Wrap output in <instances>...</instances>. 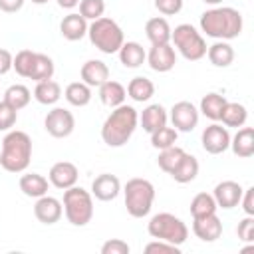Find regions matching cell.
Returning <instances> with one entry per match:
<instances>
[{
    "mask_svg": "<svg viewBox=\"0 0 254 254\" xmlns=\"http://www.w3.org/2000/svg\"><path fill=\"white\" fill-rule=\"evenodd\" d=\"M171 42L173 48L179 50V54L189 62H198L206 56V42L202 34L192 24H179L175 30H171Z\"/></svg>",
    "mask_w": 254,
    "mask_h": 254,
    "instance_id": "cell-7",
    "label": "cell"
},
{
    "mask_svg": "<svg viewBox=\"0 0 254 254\" xmlns=\"http://www.w3.org/2000/svg\"><path fill=\"white\" fill-rule=\"evenodd\" d=\"M30 99H32V91L22 83H14L4 91V101L10 103L16 111L24 109L30 103Z\"/></svg>",
    "mask_w": 254,
    "mask_h": 254,
    "instance_id": "cell-34",
    "label": "cell"
},
{
    "mask_svg": "<svg viewBox=\"0 0 254 254\" xmlns=\"http://www.w3.org/2000/svg\"><path fill=\"white\" fill-rule=\"evenodd\" d=\"M26 0H0V10L6 14H14L18 10H22Z\"/></svg>",
    "mask_w": 254,
    "mask_h": 254,
    "instance_id": "cell-47",
    "label": "cell"
},
{
    "mask_svg": "<svg viewBox=\"0 0 254 254\" xmlns=\"http://www.w3.org/2000/svg\"><path fill=\"white\" fill-rule=\"evenodd\" d=\"M34 97L38 103L42 105H54L58 103V99L62 97V87L58 81L54 79H46V81H38L36 89H34Z\"/></svg>",
    "mask_w": 254,
    "mask_h": 254,
    "instance_id": "cell-30",
    "label": "cell"
},
{
    "mask_svg": "<svg viewBox=\"0 0 254 254\" xmlns=\"http://www.w3.org/2000/svg\"><path fill=\"white\" fill-rule=\"evenodd\" d=\"M192 232L202 242H214L222 234V222L216 216V212L206 214V216H198V218H192Z\"/></svg>",
    "mask_w": 254,
    "mask_h": 254,
    "instance_id": "cell-17",
    "label": "cell"
},
{
    "mask_svg": "<svg viewBox=\"0 0 254 254\" xmlns=\"http://www.w3.org/2000/svg\"><path fill=\"white\" fill-rule=\"evenodd\" d=\"M169 117L173 127L181 133H189L198 125V109L190 101H177L171 107Z\"/></svg>",
    "mask_w": 254,
    "mask_h": 254,
    "instance_id": "cell-11",
    "label": "cell"
},
{
    "mask_svg": "<svg viewBox=\"0 0 254 254\" xmlns=\"http://www.w3.org/2000/svg\"><path fill=\"white\" fill-rule=\"evenodd\" d=\"M119 62L125 67H139L145 64L147 60V52L143 50V46L139 42H123V46L119 48Z\"/></svg>",
    "mask_w": 254,
    "mask_h": 254,
    "instance_id": "cell-26",
    "label": "cell"
},
{
    "mask_svg": "<svg viewBox=\"0 0 254 254\" xmlns=\"http://www.w3.org/2000/svg\"><path fill=\"white\" fill-rule=\"evenodd\" d=\"M127 95L137 101V103H143V101H149L153 95H155V85L149 77H143V75H137L133 77L129 83H127Z\"/></svg>",
    "mask_w": 254,
    "mask_h": 254,
    "instance_id": "cell-29",
    "label": "cell"
},
{
    "mask_svg": "<svg viewBox=\"0 0 254 254\" xmlns=\"http://www.w3.org/2000/svg\"><path fill=\"white\" fill-rule=\"evenodd\" d=\"M238 204H242V208H244V212H246L248 216H254V187L244 189L242 198H240Z\"/></svg>",
    "mask_w": 254,
    "mask_h": 254,
    "instance_id": "cell-45",
    "label": "cell"
},
{
    "mask_svg": "<svg viewBox=\"0 0 254 254\" xmlns=\"http://www.w3.org/2000/svg\"><path fill=\"white\" fill-rule=\"evenodd\" d=\"M208 62L216 67H228L234 62V50L226 40H216L212 46L206 48Z\"/></svg>",
    "mask_w": 254,
    "mask_h": 254,
    "instance_id": "cell-25",
    "label": "cell"
},
{
    "mask_svg": "<svg viewBox=\"0 0 254 254\" xmlns=\"http://www.w3.org/2000/svg\"><path fill=\"white\" fill-rule=\"evenodd\" d=\"M121 192V183L115 175L111 173H101L93 179L91 183V194L97 198V200H103V202H109L113 198H117V194Z\"/></svg>",
    "mask_w": 254,
    "mask_h": 254,
    "instance_id": "cell-16",
    "label": "cell"
},
{
    "mask_svg": "<svg viewBox=\"0 0 254 254\" xmlns=\"http://www.w3.org/2000/svg\"><path fill=\"white\" fill-rule=\"evenodd\" d=\"M230 149L236 157L248 159L254 155V129L252 127H240L234 137H230Z\"/></svg>",
    "mask_w": 254,
    "mask_h": 254,
    "instance_id": "cell-22",
    "label": "cell"
},
{
    "mask_svg": "<svg viewBox=\"0 0 254 254\" xmlns=\"http://www.w3.org/2000/svg\"><path fill=\"white\" fill-rule=\"evenodd\" d=\"M125 97H127V89L119 83V81H113V79H107L99 85V99L103 105L107 107H119L121 103H125Z\"/></svg>",
    "mask_w": 254,
    "mask_h": 254,
    "instance_id": "cell-24",
    "label": "cell"
},
{
    "mask_svg": "<svg viewBox=\"0 0 254 254\" xmlns=\"http://www.w3.org/2000/svg\"><path fill=\"white\" fill-rule=\"evenodd\" d=\"M145 252L147 254H181V246L177 244H171V242H165V240H153L145 246Z\"/></svg>",
    "mask_w": 254,
    "mask_h": 254,
    "instance_id": "cell-41",
    "label": "cell"
},
{
    "mask_svg": "<svg viewBox=\"0 0 254 254\" xmlns=\"http://www.w3.org/2000/svg\"><path fill=\"white\" fill-rule=\"evenodd\" d=\"M64 212L69 224L85 226L93 218V194L81 187H69L64 190Z\"/></svg>",
    "mask_w": 254,
    "mask_h": 254,
    "instance_id": "cell-6",
    "label": "cell"
},
{
    "mask_svg": "<svg viewBox=\"0 0 254 254\" xmlns=\"http://www.w3.org/2000/svg\"><path fill=\"white\" fill-rule=\"evenodd\" d=\"M12 62H14V56H12L8 50L0 48V75L8 73V71L12 69Z\"/></svg>",
    "mask_w": 254,
    "mask_h": 254,
    "instance_id": "cell-46",
    "label": "cell"
},
{
    "mask_svg": "<svg viewBox=\"0 0 254 254\" xmlns=\"http://www.w3.org/2000/svg\"><path fill=\"white\" fill-rule=\"evenodd\" d=\"M44 127L46 131L56 137V139H64L69 137L75 129V117L71 111L64 109V107H54L52 111H48L46 119H44Z\"/></svg>",
    "mask_w": 254,
    "mask_h": 254,
    "instance_id": "cell-9",
    "label": "cell"
},
{
    "mask_svg": "<svg viewBox=\"0 0 254 254\" xmlns=\"http://www.w3.org/2000/svg\"><path fill=\"white\" fill-rule=\"evenodd\" d=\"M147 232L155 240H165V242H171V244H177V246L185 244L187 238H189L187 224L171 212H159V214L151 216V220L147 224Z\"/></svg>",
    "mask_w": 254,
    "mask_h": 254,
    "instance_id": "cell-8",
    "label": "cell"
},
{
    "mask_svg": "<svg viewBox=\"0 0 254 254\" xmlns=\"http://www.w3.org/2000/svg\"><path fill=\"white\" fill-rule=\"evenodd\" d=\"M246 119H248V111H246V107L242 103H238V101H226V105H224L218 121H222L224 127H236V129H240V127H244Z\"/></svg>",
    "mask_w": 254,
    "mask_h": 254,
    "instance_id": "cell-28",
    "label": "cell"
},
{
    "mask_svg": "<svg viewBox=\"0 0 254 254\" xmlns=\"http://www.w3.org/2000/svg\"><path fill=\"white\" fill-rule=\"evenodd\" d=\"M177 137H179V131L175 129V127H167V125H163L161 129H157V131H153L151 133V145L155 147V149H167V147H173L175 143H177Z\"/></svg>",
    "mask_w": 254,
    "mask_h": 254,
    "instance_id": "cell-37",
    "label": "cell"
},
{
    "mask_svg": "<svg viewBox=\"0 0 254 254\" xmlns=\"http://www.w3.org/2000/svg\"><path fill=\"white\" fill-rule=\"evenodd\" d=\"M18 121V111L6 103L4 99L0 101V131H10Z\"/></svg>",
    "mask_w": 254,
    "mask_h": 254,
    "instance_id": "cell-40",
    "label": "cell"
},
{
    "mask_svg": "<svg viewBox=\"0 0 254 254\" xmlns=\"http://www.w3.org/2000/svg\"><path fill=\"white\" fill-rule=\"evenodd\" d=\"M202 2H204V4H210V6H218L222 0H202Z\"/></svg>",
    "mask_w": 254,
    "mask_h": 254,
    "instance_id": "cell-49",
    "label": "cell"
},
{
    "mask_svg": "<svg viewBox=\"0 0 254 254\" xmlns=\"http://www.w3.org/2000/svg\"><path fill=\"white\" fill-rule=\"evenodd\" d=\"M129 250L131 246L121 238H111L101 246V254H129Z\"/></svg>",
    "mask_w": 254,
    "mask_h": 254,
    "instance_id": "cell-43",
    "label": "cell"
},
{
    "mask_svg": "<svg viewBox=\"0 0 254 254\" xmlns=\"http://www.w3.org/2000/svg\"><path fill=\"white\" fill-rule=\"evenodd\" d=\"M147 64L153 71L167 73L175 67L177 64V52L171 44H161V46H151L147 52Z\"/></svg>",
    "mask_w": 254,
    "mask_h": 254,
    "instance_id": "cell-12",
    "label": "cell"
},
{
    "mask_svg": "<svg viewBox=\"0 0 254 254\" xmlns=\"http://www.w3.org/2000/svg\"><path fill=\"white\" fill-rule=\"evenodd\" d=\"M64 97L73 107H85L91 101V87L87 83H83V81H71L65 87Z\"/></svg>",
    "mask_w": 254,
    "mask_h": 254,
    "instance_id": "cell-31",
    "label": "cell"
},
{
    "mask_svg": "<svg viewBox=\"0 0 254 254\" xmlns=\"http://www.w3.org/2000/svg\"><path fill=\"white\" fill-rule=\"evenodd\" d=\"M169 121V113L161 103H151L143 109V113L139 115V123L143 127V131H147L149 135L157 129H161L163 125H167Z\"/></svg>",
    "mask_w": 254,
    "mask_h": 254,
    "instance_id": "cell-19",
    "label": "cell"
},
{
    "mask_svg": "<svg viewBox=\"0 0 254 254\" xmlns=\"http://www.w3.org/2000/svg\"><path fill=\"white\" fill-rule=\"evenodd\" d=\"M139 125V113L133 105L121 103L119 107H113V111L107 115V119L101 125V139L109 147H123L131 135L135 133Z\"/></svg>",
    "mask_w": 254,
    "mask_h": 254,
    "instance_id": "cell-2",
    "label": "cell"
},
{
    "mask_svg": "<svg viewBox=\"0 0 254 254\" xmlns=\"http://www.w3.org/2000/svg\"><path fill=\"white\" fill-rule=\"evenodd\" d=\"M32 2H34V4H46L48 0H32Z\"/></svg>",
    "mask_w": 254,
    "mask_h": 254,
    "instance_id": "cell-50",
    "label": "cell"
},
{
    "mask_svg": "<svg viewBox=\"0 0 254 254\" xmlns=\"http://www.w3.org/2000/svg\"><path fill=\"white\" fill-rule=\"evenodd\" d=\"M216 202H214V196L208 194V192H198L192 200H190V214L192 218H198V216H206V214H214L216 212Z\"/></svg>",
    "mask_w": 254,
    "mask_h": 254,
    "instance_id": "cell-35",
    "label": "cell"
},
{
    "mask_svg": "<svg viewBox=\"0 0 254 254\" xmlns=\"http://www.w3.org/2000/svg\"><path fill=\"white\" fill-rule=\"evenodd\" d=\"M236 234H238V240L242 242H254V216H248L242 218L236 226Z\"/></svg>",
    "mask_w": 254,
    "mask_h": 254,
    "instance_id": "cell-42",
    "label": "cell"
},
{
    "mask_svg": "<svg viewBox=\"0 0 254 254\" xmlns=\"http://www.w3.org/2000/svg\"><path fill=\"white\" fill-rule=\"evenodd\" d=\"M87 20L79 14V12H71L67 16H64V20L60 22V32L65 40L69 42H77L83 36H87Z\"/></svg>",
    "mask_w": 254,
    "mask_h": 254,
    "instance_id": "cell-18",
    "label": "cell"
},
{
    "mask_svg": "<svg viewBox=\"0 0 254 254\" xmlns=\"http://www.w3.org/2000/svg\"><path fill=\"white\" fill-rule=\"evenodd\" d=\"M183 155H185V149H181L177 145L167 147V149H161V153L157 157V165H159L161 171H165V173L171 175V171L179 165V161L183 159Z\"/></svg>",
    "mask_w": 254,
    "mask_h": 254,
    "instance_id": "cell-36",
    "label": "cell"
},
{
    "mask_svg": "<svg viewBox=\"0 0 254 254\" xmlns=\"http://www.w3.org/2000/svg\"><path fill=\"white\" fill-rule=\"evenodd\" d=\"M64 214V204L62 200H58L56 196L44 194L40 198H36L34 204V216L42 222V224H56Z\"/></svg>",
    "mask_w": 254,
    "mask_h": 254,
    "instance_id": "cell-14",
    "label": "cell"
},
{
    "mask_svg": "<svg viewBox=\"0 0 254 254\" xmlns=\"http://www.w3.org/2000/svg\"><path fill=\"white\" fill-rule=\"evenodd\" d=\"M87 36H89V42L103 54H117L119 48L123 46L125 42V36H123V30L121 26L111 20V18H97L93 20L89 26H87Z\"/></svg>",
    "mask_w": 254,
    "mask_h": 254,
    "instance_id": "cell-4",
    "label": "cell"
},
{
    "mask_svg": "<svg viewBox=\"0 0 254 254\" xmlns=\"http://www.w3.org/2000/svg\"><path fill=\"white\" fill-rule=\"evenodd\" d=\"M123 194H125V208L133 218H143L151 212L155 200V187L151 181L141 177L129 179L123 189Z\"/></svg>",
    "mask_w": 254,
    "mask_h": 254,
    "instance_id": "cell-5",
    "label": "cell"
},
{
    "mask_svg": "<svg viewBox=\"0 0 254 254\" xmlns=\"http://www.w3.org/2000/svg\"><path fill=\"white\" fill-rule=\"evenodd\" d=\"M145 34H147V40L151 42V46L171 44V26H169L167 18H163V16H155V18L147 20Z\"/></svg>",
    "mask_w": 254,
    "mask_h": 254,
    "instance_id": "cell-21",
    "label": "cell"
},
{
    "mask_svg": "<svg viewBox=\"0 0 254 254\" xmlns=\"http://www.w3.org/2000/svg\"><path fill=\"white\" fill-rule=\"evenodd\" d=\"M242 192H244V189H242L240 183H236V181H222V183H218L214 187L212 196H214L216 206L230 210V208L238 206V202L242 198Z\"/></svg>",
    "mask_w": 254,
    "mask_h": 254,
    "instance_id": "cell-15",
    "label": "cell"
},
{
    "mask_svg": "<svg viewBox=\"0 0 254 254\" xmlns=\"http://www.w3.org/2000/svg\"><path fill=\"white\" fill-rule=\"evenodd\" d=\"M54 60L46 54H38L36 52V60H34V67L30 71V77L28 79H34L36 83L38 81H46V79H52L54 77Z\"/></svg>",
    "mask_w": 254,
    "mask_h": 254,
    "instance_id": "cell-33",
    "label": "cell"
},
{
    "mask_svg": "<svg viewBox=\"0 0 254 254\" xmlns=\"http://www.w3.org/2000/svg\"><path fill=\"white\" fill-rule=\"evenodd\" d=\"M200 143H202V149L206 153L220 155L230 147V133H228L226 127H222L214 121L208 127H204V131L200 135Z\"/></svg>",
    "mask_w": 254,
    "mask_h": 254,
    "instance_id": "cell-10",
    "label": "cell"
},
{
    "mask_svg": "<svg viewBox=\"0 0 254 254\" xmlns=\"http://www.w3.org/2000/svg\"><path fill=\"white\" fill-rule=\"evenodd\" d=\"M196 175H198V161H196L194 155H189V153H185L183 159L179 161V165L171 171V177L181 185H187V183L194 181Z\"/></svg>",
    "mask_w": 254,
    "mask_h": 254,
    "instance_id": "cell-27",
    "label": "cell"
},
{
    "mask_svg": "<svg viewBox=\"0 0 254 254\" xmlns=\"http://www.w3.org/2000/svg\"><path fill=\"white\" fill-rule=\"evenodd\" d=\"M32 161V139L26 131L10 129L2 139L0 167L8 173H24Z\"/></svg>",
    "mask_w": 254,
    "mask_h": 254,
    "instance_id": "cell-3",
    "label": "cell"
},
{
    "mask_svg": "<svg viewBox=\"0 0 254 254\" xmlns=\"http://www.w3.org/2000/svg\"><path fill=\"white\" fill-rule=\"evenodd\" d=\"M200 30L214 40H234L242 32V14L230 6H214L200 14Z\"/></svg>",
    "mask_w": 254,
    "mask_h": 254,
    "instance_id": "cell-1",
    "label": "cell"
},
{
    "mask_svg": "<svg viewBox=\"0 0 254 254\" xmlns=\"http://www.w3.org/2000/svg\"><path fill=\"white\" fill-rule=\"evenodd\" d=\"M34 60H36V52H32V50H20V52L14 56L12 67L16 69L18 75L30 77V71H32V67H34Z\"/></svg>",
    "mask_w": 254,
    "mask_h": 254,
    "instance_id": "cell-38",
    "label": "cell"
},
{
    "mask_svg": "<svg viewBox=\"0 0 254 254\" xmlns=\"http://www.w3.org/2000/svg\"><path fill=\"white\" fill-rule=\"evenodd\" d=\"M77 177H79V171H77V167L73 163L60 161V163L52 165L48 181H50L52 187H56L60 190H65V189H69V187H73L77 183Z\"/></svg>",
    "mask_w": 254,
    "mask_h": 254,
    "instance_id": "cell-13",
    "label": "cell"
},
{
    "mask_svg": "<svg viewBox=\"0 0 254 254\" xmlns=\"http://www.w3.org/2000/svg\"><path fill=\"white\" fill-rule=\"evenodd\" d=\"M20 190L30 196V198H40L44 194H48V187H50V181L40 175V173H26L20 177Z\"/></svg>",
    "mask_w": 254,
    "mask_h": 254,
    "instance_id": "cell-23",
    "label": "cell"
},
{
    "mask_svg": "<svg viewBox=\"0 0 254 254\" xmlns=\"http://www.w3.org/2000/svg\"><path fill=\"white\" fill-rule=\"evenodd\" d=\"M56 2H58V6L64 8V10H71V8H75V6L79 4V0H56Z\"/></svg>",
    "mask_w": 254,
    "mask_h": 254,
    "instance_id": "cell-48",
    "label": "cell"
},
{
    "mask_svg": "<svg viewBox=\"0 0 254 254\" xmlns=\"http://www.w3.org/2000/svg\"><path fill=\"white\" fill-rule=\"evenodd\" d=\"M79 75H81V81L87 83L89 87H99L103 81L109 79V67L101 60H87L81 65Z\"/></svg>",
    "mask_w": 254,
    "mask_h": 254,
    "instance_id": "cell-20",
    "label": "cell"
},
{
    "mask_svg": "<svg viewBox=\"0 0 254 254\" xmlns=\"http://www.w3.org/2000/svg\"><path fill=\"white\" fill-rule=\"evenodd\" d=\"M105 12V2L103 0H79V14L85 20H97Z\"/></svg>",
    "mask_w": 254,
    "mask_h": 254,
    "instance_id": "cell-39",
    "label": "cell"
},
{
    "mask_svg": "<svg viewBox=\"0 0 254 254\" xmlns=\"http://www.w3.org/2000/svg\"><path fill=\"white\" fill-rule=\"evenodd\" d=\"M226 105V97L220 95V93H206L202 99H200V109L198 113H202L204 117H208L210 121H218L220 119V113Z\"/></svg>",
    "mask_w": 254,
    "mask_h": 254,
    "instance_id": "cell-32",
    "label": "cell"
},
{
    "mask_svg": "<svg viewBox=\"0 0 254 254\" xmlns=\"http://www.w3.org/2000/svg\"><path fill=\"white\" fill-rule=\"evenodd\" d=\"M155 8L163 16H175L183 10V0H155Z\"/></svg>",
    "mask_w": 254,
    "mask_h": 254,
    "instance_id": "cell-44",
    "label": "cell"
}]
</instances>
